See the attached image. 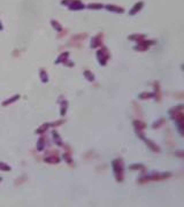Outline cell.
Here are the masks:
<instances>
[{
	"label": "cell",
	"mask_w": 184,
	"mask_h": 207,
	"mask_svg": "<svg viewBox=\"0 0 184 207\" xmlns=\"http://www.w3.org/2000/svg\"><path fill=\"white\" fill-rule=\"evenodd\" d=\"M61 4L68 6L69 9L71 10H81L85 8L84 4L81 0H63V1H61Z\"/></svg>",
	"instance_id": "6da1fadb"
},
{
	"label": "cell",
	"mask_w": 184,
	"mask_h": 207,
	"mask_svg": "<svg viewBox=\"0 0 184 207\" xmlns=\"http://www.w3.org/2000/svg\"><path fill=\"white\" fill-rule=\"evenodd\" d=\"M97 57H98V60H99L100 63H101L102 66H105V63L107 62V60L109 59L108 50H107L106 47H101L99 51L97 52Z\"/></svg>",
	"instance_id": "7a4b0ae2"
},
{
	"label": "cell",
	"mask_w": 184,
	"mask_h": 207,
	"mask_svg": "<svg viewBox=\"0 0 184 207\" xmlns=\"http://www.w3.org/2000/svg\"><path fill=\"white\" fill-rule=\"evenodd\" d=\"M154 44V40H146V39H144V40L139 41L138 44H137V46H135V50L136 51H146V50H148L150 48V46L151 45H153Z\"/></svg>",
	"instance_id": "3957f363"
},
{
	"label": "cell",
	"mask_w": 184,
	"mask_h": 207,
	"mask_svg": "<svg viewBox=\"0 0 184 207\" xmlns=\"http://www.w3.org/2000/svg\"><path fill=\"white\" fill-rule=\"evenodd\" d=\"M102 40H104V35L102 33H98L95 37L92 38L91 40V47H99L102 45Z\"/></svg>",
	"instance_id": "277c9868"
},
{
	"label": "cell",
	"mask_w": 184,
	"mask_h": 207,
	"mask_svg": "<svg viewBox=\"0 0 184 207\" xmlns=\"http://www.w3.org/2000/svg\"><path fill=\"white\" fill-rule=\"evenodd\" d=\"M143 6H144V2H143V1H139V2H137L136 5H135L131 8V10L129 12V14H130V15H135V14H137V13H138V12H139V10L143 8Z\"/></svg>",
	"instance_id": "5b68a950"
},
{
	"label": "cell",
	"mask_w": 184,
	"mask_h": 207,
	"mask_svg": "<svg viewBox=\"0 0 184 207\" xmlns=\"http://www.w3.org/2000/svg\"><path fill=\"white\" fill-rule=\"evenodd\" d=\"M105 8L107 10H109V12H114V13H123L124 12V9L122 7H119V6L115 5H107L105 6Z\"/></svg>",
	"instance_id": "8992f818"
},
{
	"label": "cell",
	"mask_w": 184,
	"mask_h": 207,
	"mask_svg": "<svg viewBox=\"0 0 184 207\" xmlns=\"http://www.w3.org/2000/svg\"><path fill=\"white\" fill-rule=\"evenodd\" d=\"M129 39L130 40H134V41H142L145 39V35H143V33H135V35H131V36H129Z\"/></svg>",
	"instance_id": "52a82bcc"
},
{
	"label": "cell",
	"mask_w": 184,
	"mask_h": 207,
	"mask_svg": "<svg viewBox=\"0 0 184 207\" xmlns=\"http://www.w3.org/2000/svg\"><path fill=\"white\" fill-rule=\"evenodd\" d=\"M86 33H79V35H76V36H74L71 38V40L70 43H76V41H81V40H84L85 38H86Z\"/></svg>",
	"instance_id": "ba28073f"
},
{
	"label": "cell",
	"mask_w": 184,
	"mask_h": 207,
	"mask_svg": "<svg viewBox=\"0 0 184 207\" xmlns=\"http://www.w3.org/2000/svg\"><path fill=\"white\" fill-rule=\"evenodd\" d=\"M51 24H52V26H53V28H54V29H55V30H57V31H59V32H60V31H62V30H63V29H62V26H61V24L59 23L58 21L52 20V21H51Z\"/></svg>",
	"instance_id": "9c48e42d"
},
{
	"label": "cell",
	"mask_w": 184,
	"mask_h": 207,
	"mask_svg": "<svg viewBox=\"0 0 184 207\" xmlns=\"http://www.w3.org/2000/svg\"><path fill=\"white\" fill-rule=\"evenodd\" d=\"M68 55H69L68 52H64V53H62V54L59 57L58 60H57V63H59V62H61V61L66 62V61H67V59H68Z\"/></svg>",
	"instance_id": "30bf717a"
},
{
	"label": "cell",
	"mask_w": 184,
	"mask_h": 207,
	"mask_svg": "<svg viewBox=\"0 0 184 207\" xmlns=\"http://www.w3.org/2000/svg\"><path fill=\"white\" fill-rule=\"evenodd\" d=\"M104 7L105 6L101 5V4H89L88 5V8H90V9H101Z\"/></svg>",
	"instance_id": "8fae6325"
},
{
	"label": "cell",
	"mask_w": 184,
	"mask_h": 207,
	"mask_svg": "<svg viewBox=\"0 0 184 207\" xmlns=\"http://www.w3.org/2000/svg\"><path fill=\"white\" fill-rule=\"evenodd\" d=\"M19 98H20L19 96H14V97H13V98H12V99H8V100H6L5 103H2V105H4V106H7L8 103H14V101H15V100H17V99H19Z\"/></svg>",
	"instance_id": "7c38bea8"
},
{
	"label": "cell",
	"mask_w": 184,
	"mask_h": 207,
	"mask_svg": "<svg viewBox=\"0 0 184 207\" xmlns=\"http://www.w3.org/2000/svg\"><path fill=\"white\" fill-rule=\"evenodd\" d=\"M40 77H42V81L44 83H46L48 81V78H47V75H46V72H45V70H40Z\"/></svg>",
	"instance_id": "4fadbf2b"
},
{
	"label": "cell",
	"mask_w": 184,
	"mask_h": 207,
	"mask_svg": "<svg viewBox=\"0 0 184 207\" xmlns=\"http://www.w3.org/2000/svg\"><path fill=\"white\" fill-rule=\"evenodd\" d=\"M0 169H1V170L8 171V170H11V167H9V166H7L6 163H2V162H0Z\"/></svg>",
	"instance_id": "5bb4252c"
},
{
	"label": "cell",
	"mask_w": 184,
	"mask_h": 207,
	"mask_svg": "<svg viewBox=\"0 0 184 207\" xmlns=\"http://www.w3.org/2000/svg\"><path fill=\"white\" fill-rule=\"evenodd\" d=\"M53 136H54V140H57V144L61 145V140L59 139V136L57 134V131H53Z\"/></svg>",
	"instance_id": "9a60e30c"
},
{
	"label": "cell",
	"mask_w": 184,
	"mask_h": 207,
	"mask_svg": "<svg viewBox=\"0 0 184 207\" xmlns=\"http://www.w3.org/2000/svg\"><path fill=\"white\" fill-rule=\"evenodd\" d=\"M90 74H91V72H84V75H85V76H86V77L89 78V81H93V75L91 76Z\"/></svg>",
	"instance_id": "2e32d148"
},
{
	"label": "cell",
	"mask_w": 184,
	"mask_h": 207,
	"mask_svg": "<svg viewBox=\"0 0 184 207\" xmlns=\"http://www.w3.org/2000/svg\"><path fill=\"white\" fill-rule=\"evenodd\" d=\"M2 29H4V28H2V23L0 22V30H2Z\"/></svg>",
	"instance_id": "e0dca14e"
},
{
	"label": "cell",
	"mask_w": 184,
	"mask_h": 207,
	"mask_svg": "<svg viewBox=\"0 0 184 207\" xmlns=\"http://www.w3.org/2000/svg\"><path fill=\"white\" fill-rule=\"evenodd\" d=\"M0 182H1V177H0Z\"/></svg>",
	"instance_id": "ac0fdd59"
}]
</instances>
